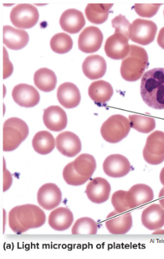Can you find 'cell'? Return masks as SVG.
<instances>
[{"label": "cell", "mask_w": 164, "mask_h": 259, "mask_svg": "<svg viewBox=\"0 0 164 259\" xmlns=\"http://www.w3.org/2000/svg\"><path fill=\"white\" fill-rule=\"evenodd\" d=\"M141 95L145 104L155 110L164 109V68H155L143 74Z\"/></svg>", "instance_id": "6da1fadb"}, {"label": "cell", "mask_w": 164, "mask_h": 259, "mask_svg": "<svg viewBox=\"0 0 164 259\" xmlns=\"http://www.w3.org/2000/svg\"><path fill=\"white\" fill-rule=\"evenodd\" d=\"M148 65L147 51L136 45H130L128 56L122 61L120 74L123 79L127 81H137L143 77Z\"/></svg>", "instance_id": "7a4b0ae2"}, {"label": "cell", "mask_w": 164, "mask_h": 259, "mask_svg": "<svg viewBox=\"0 0 164 259\" xmlns=\"http://www.w3.org/2000/svg\"><path fill=\"white\" fill-rule=\"evenodd\" d=\"M29 129L24 121L18 118L8 119L3 128V150L13 151L27 138Z\"/></svg>", "instance_id": "3957f363"}, {"label": "cell", "mask_w": 164, "mask_h": 259, "mask_svg": "<svg viewBox=\"0 0 164 259\" xmlns=\"http://www.w3.org/2000/svg\"><path fill=\"white\" fill-rule=\"evenodd\" d=\"M131 128L129 119L122 115L116 114L110 116L103 123L100 133L106 142L115 144L125 139Z\"/></svg>", "instance_id": "277c9868"}, {"label": "cell", "mask_w": 164, "mask_h": 259, "mask_svg": "<svg viewBox=\"0 0 164 259\" xmlns=\"http://www.w3.org/2000/svg\"><path fill=\"white\" fill-rule=\"evenodd\" d=\"M18 223L25 232L32 228H38L44 225L46 215L44 211L33 204L19 205L14 207Z\"/></svg>", "instance_id": "5b68a950"}, {"label": "cell", "mask_w": 164, "mask_h": 259, "mask_svg": "<svg viewBox=\"0 0 164 259\" xmlns=\"http://www.w3.org/2000/svg\"><path fill=\"white\" fill-rule=\"evenodd\" d=\"M39 19L37 8L28 4L15 6L10 13V20L15 27L28 29L35 26Z\"/></svg>", "instance_id": "8992f818"}, {"label": "cell", "mask_w": 164, "mask_h": 259, "mask_svg": "<svg viewBox=\"0 0 164 259\" xmlns=\"http://www.w3.org/2000/svg\"><path fill=\"white\" fill-rule=\"evenodd\" d=\"M157 30V25L154 22L139 18L131 24L129 39L137 44L149 45L154 40Z\"/></svg>", "instance_id": "52a82bcc"}, {"label": "cell", "mask_w": 164, "mask_h": 259, "mask_svg": "<svg viewBox=\"0 0 164 259\" xmlns=\"http://www.w3.org/2000/svg\"><path fill=\"white\" fill-rule=\"evenodd\" d=\"M129 38L120 33H114L108 37L104 45V51L109 58L121 60L128 56L130 51Z\"/></svg>", "instance_id": "ba28073f"}, {"label": "cell", "mask_w": 164, "mask_h": 259, "mask_svg": "<svg viewBox=\"0 0 164 259\" xmlns=\"http://www.w3.org/2000/svg\"><path fill=\"white\" fill-rule=\"evenodd\" d=\"M103 42V34L95 26L86 28L79 35L78 47L79 50L85 53L97 52Z\"/></svg>", "instance_id": "9c48e42d"}, {"label": "cell", "mask_w": 164, "mask_h": 259, "mask_svg": "<svg viewBox=\"0 0 164 259\" xmlns=\"http://www.w3.org/2000/svg\"><path fill=\"white\" fill-rule=\"evenodd\" d=\"M14 102L24 108H33L40 102V94L33 86L21 83L12 90Z\"/></svg>", "instance_id": "30bf717a"}, {"label": "cell", "mask_w": 164, "mask_h": 259, "mask_svg": "<svg viewBox=\"0 0 164 259\" xmlns=\"http://www.w3.org/2000/svg\"><path fill=\"white\" fill-rule=\"evenodd\" d=\"M62 193L55 184H46L41 186L37 194L38 204L46 210H52L60 204Z\"/></svg>", "instance_id": "8fae6325"}, {"label": "cell", "mask_w": 164, "mask_h": 259, "mask_svg": "<svg viewBox=\"0 0 164 259\" xmlns=\"http://www.w3.org/2000/svg\"><path fill=\"white\" fill-rule=\"evenodd\" d=\"M131 163L127 158L119 154L108 156L103 163L104 172L112 178H121L130 172Z\"/></svg>", "instance_id": "7c38bea8"}, {"label": "cell", "mask_w": 164, "mask_h": 259, "mask_svg": "<svg viewBox=\"0 0 164 259\" xmlns=\"http://www.w3.org/2000/svg\"><path fill=\"white\" fill-rule=\"evenodd\" d=\"M57 150L67 157H75L80 153L81 143L79 138L71 132L59 134L55 140Z\"/></svg>", "instance_id": "4fadbf2b"}, {"label": "cell", "mask_w": 164, "mask_h": 259, "mask_svg": "<svg viewBox=\"0 0 164 259\" xmlns=\"http://www.w3.org/2000/svg\"><path fill=\"white\" fill-rule=\"evenodd\" d=\"M111 186L102 178L92 179L86 187V194L92 202L100 204L109 198Z\"/></svg>", "instance_id": "5bb4252c"}, {"label": "cell", "mask_w": 164, "mask_h": 259, "mask_svg": "<svg viewBox=\"0 0 164 259\" xmlns=\"http://www.w3.org/2000/svg\"><path fill=\"white\" fill-rule=\"evenodd\" d=\"M154 198L152 189L147 185L139 184L131 187L126 195V200L131 209L151 202Z\"/></svg>", "instance_id": "9a60e30c"}, {"label": "cell", "mask_w": 164, "mask_h": 259, "mask_svg": "<svg viewBox=\"0 0 164 259\" xmlns=\"http://www.w3.org/2000/svg\"><path fill=\"white\" fill-rule=\"evenodd\" d=\"M106 227L110 233L125 234L133 227V218L130 212L120 213L114 211L108 215Z\"/></svg>", "instance_id": "2e32d148"}, {"label": "cell", "mask_w": 164, "mask_h": 259, "mask_svg": "<svg viewBox=\"0 0 164 259\" xmlns=\"http://www.w3.org/2000/svg\"><path fill=\"white\" fill-rule=\"evenodd\" d=\"M43 122L47 128L53 132H60L66 128L67 116L61 107L52 106L45 109Z\"/></svg>", "instance_id": "e0dca14e"}, {"label": "cell", "mask_w": 164, "mask_h": 259, "mask_svg": "<svg viewBox=\"0 0 164 259\" xmlns=\"http://www.w3.org/2000/svg\"><path fill=\"white\" fill-rule=\"evenodd\" d=\"M57 99L64 108L72 109L79 106L81 102V94L75 84L66 82L59 86L57 90Z\"/></svg>", "instance_id": "ac0fdd59"}, {"label": "cell", "mask_w": 164, "mask_h": 259, "mask_svg": "<svg viewBox=\"0 0 164 259\" xmlns=\"http://www.w3.org/2000/svg\"><path fill=\"white\" fill-rule=\"evenodd\" d=\"M29 41V36L25 30L16 29L10 26L3 27V42L12 50H20L24 48Z\"/></svg>", "instance_id": "d6986e66"}, {"label": "cell", "mask_w": 164, "mask_h": 259, "mask_svg": "<svg viewBox=\"0 0 164 259\" xmlns=\"http://www.w3.org/2000/svg\"><path fill=\"white\" fill-rule=\"evenodd\" d=\"M59 22L61 28L70 34H77L86 24L83 13L75 9H69L63 12Z\"/></svg>", "instance_id": "ffe728a7"}, {"label": "cell", "mask_w": 164, "mask_h": 259, "mask_svg": "<svg viewBox=\"0 0 164 259\" xmlns=\"http://www.w3.org/2000/svg\"><path fill=\"white\" fill-rule=\"evenodd\" d=\"M143 227L149 230L160 229L164 226V208L159 204H151L145 209L141 215Z\"/></svg>", "instance_id": "44dd1931"}, {"label": "cell", "mask_w": 164, "mask_h": 259, "mask_svg": "<svg viewBox=\"0 0 164 259\" xmlns=\"http://www.w3.org/2000/svg\"><path fill=\"white\" fill-rule=\"evenodd\" d=\"M106 69L107 66L105 59L97 55L88 56L82 65L84 75L88 79L92 80L100 79L103 77L105 75Z\"/></svg>", "instance_id": "7402d4cb"}, {"label": "cell", "mask_w": 164, "mask_h": 259, "mask_svg": "<svg viewBox=\"0 0 164 259\" xmlns=\"http://www.w3.org/2000/svg\"><path fill=\"white\" fill-rule=\"evenodd\" d=\"M73 213L66 207H58L51 211L49 217V225L57 231H64L73 223Z\"/></svg>", "instance_id": "603a6c76"}, {"label": "cell", "mask_w": 164, "mask_h": 259, "mask_svg": "<svg viewBox=\"0 0 164 259\" xmlns=\"http://www.w3.org/2000/svg\"><path fill=\"white\" fill-rule=\"evenodd\" d=\"M113 88L107 81L100 80L94 81L88 88V95L97 104H105L113 96Z\"/></svg>", "instance_id": "cb8c5ba5"}, {"label": "cell", "mask_w": 164, "mask_h": 259, "mask_svg": "<svg viewBox=\"0 0 164 259\" xmlns=\"http://www.w3.org/2000/svg\"><path fill=\"white\" fill-rule=\"evenodd\" d=\"M112 4H89L86 8L85 14L88 20L95 24H103L107 20L109 10Z\"/></svg>", "instance_id": "d4e9b609"}, {"label": "cell", "mask_w": 164, "mask_h": 259, "mask_svg": "<svg viewBox=\"0 0 164 259\" xmlns=\"http://www.w3.org/2000/svg\"><path fill=\"white\" fill-rule=\"evenodd\" d=\"M32 147L34 151L40 155H48L54 150L56 142L53 136L47 131H40L32 139Z\"/></svg>", "instance_id": "484cf974"}, {"label": "cell", "mask_w": 164, "mask_h": 259, "mask_svg": "<svg viewBox=\"0 0 164 259\" xmlns=\"http://www.w3.org/2000/svg\"><path fill=\"white\" fill-rule=\"evenodd\" d=\"M34 82L38 90L50 92L56 87L57 79L54 72L47 68H42L34 73Z\"/></svg>", "instance_id": "4316f807"}, {"label": "cell", "mask_w": 164, "mask_h": 259, "mask_svg": "<svg viewBox=\"0 0 164 259\" xmlns=\"http://www.w3.org/2000/svg\"><path fill=\"white\" fill-rule=\"evenodd\" d=\"M75 171L81 176L91 178L95 172L96 162L95 158L89 154H82L73 161Z\"/></svg>", "instance_id": "83f0119b"}, {"label": "cell", "mask_w": 164, "mask_h": 259, "mask_svg": "<svg viewBox=\"0 0 164 259\" xmlns=\"http://www.w3.org/2000/svg\"><path fill=\"white\" fill-rule=\"evenodd\" d=\"M131 128L139 133L147 134L155 128V119L152 117L141 116V115H130L129 116Z\"/></svg>", "instance_id": "f1b7e54d"}, {"label": "cell", "mask_w": 164, "mask_h": 259, "mask_svg": "<svg viewBox=\"0 0 164 259\" xmlns=\"http://www.w3.org/2000/svg\"><path fill=\"white\" fill-rule=\"evenodd\" d=\"M145 150L151 155H164V133L162 131L153 132L147 137Z\"/></svg>", "instance_id": "f546056e"}, {"label": "cell", "mask_w": 164, "mask_h": 259, "mask_svg": "<svg viewBox=\"0 0 164 259\" xmlns=\"http://www.w3.org/2000/svg\"><path fill=\"white\" fill-rule=\"evenodd\" d=\"M51 49L58 54H65L71 51L73 40L70 36L65 33H58L51 39Z\"/></svg>", "instance_id": "4dcf8cb0"}, {"label": "cell", "mask_w": 164, "mask_h": 259, "mask_svg": "<svg viewBox=\"0 0 164 259\" xmlns=\"http://www.w3.org/2000/svg\"><path fill=\"white\" fill-rule=\"evenodd\" d=\"M97 232V224L93 219L88 217L77 220L71 230L72 234H96Z\"/></svg>", "instance_id": "1f68e13d"}, {"label": "cell", "mask_w": 164, "mask_h": 259, "mask_svg": "<svg viewBox=\"0 0 164 259\" xmlns=\"http://www.w3.org/2000/svg\"><path fill=\"white\" fill-rule=\"evenodd\" d=\"M63 178L67 184L73 186H82L90 180V178L81 176L75 171L73 162L65 166L63 170Z\"/></svg>", "instance_id": "d6a6232c"}, {"label": "cell", "mask_w": 164, "mask_h": 259, "mask_svg": "<svg viewBox=\"0 0 164 259\" xmlns=\"http://www.w3.org/2000/svg\"><path fill=\"white\" fill-rule=\"evenodd\" d=\"M161 6V4H135L134 9L141 17L151 18L157 14Z\"/></svg>", "instance_id": "836d02e7"}, {"label": "cell", "mask_w": 164, "mask_h": 259, "mask_svg": "<svg viewBox=\"0 0 164 259\" xmlns=\"http://www.w3.org/2000/svg\"><path fill=\"white\" fill-rule=\"evenodd\" d=\"M127 193L126 191L119 190L114 192L112 195V204L113 205L115 211H118V212H126V211L131 209L126 200Z\"/></svg>", "instance_id": "e575fe53"}, {"label": "cell", "mask_w": 164, "mask_h": 259, "mask_svg": "<svg viewBox=\"0 0 164 259\" xmlns=\"http://www.w3.org/2000/svg\"><path fill=\"white\" fill-rule=\"evenodd\" d=\"M112 27L115 29L114 33H120L129 38V29L131 23L125 16L120 14L112 20Z\"/></svg>", "instance_id": "d590c367"}, {"label": "cell", "mask_w": 164, "mask_h": 259, "mask_svg": "<svg viewBox=\"0 0 164 259\" xmlns=\"http://www.w3.org/2000/svg\"><path fill=\"white\" fill-rule=\"evenodd\" d=\"M9 226L14 233L20 234L26 232L24 228L18 223L14 208H12L9 213Z\"/></svg>", "instance_id": "8d00e7d4"}, {"label": "cell", "mask_w": 164, "mask_h": 259, "mask_svg": "<svg viewBox=\"0 0 164 259\" xmlns=\"http://www.w3.org/2000/svg\"><path fill=\"white\" fill-rule=\"evenodd\" d=\"M143 155L145 161L152 165H157L164 161V155L161 156L151 155L145 149H143Z\"/></svg>", "instance_id": "74e56055"}, {"label": "cell", "mask_w": 164, "mask_h": 259, "mask_svg": "<svg viewBox=\"0 0 164 259\" xmlns=\"http://www.w3.org/2000/svg\"><path fill=\"white\" fill-rule=\"evenodd\" d=\"M4 192H6V191H7L8 189L10 188V187L11 186L12 180L11 175H10L9 171H8L5 166H4Z\"/></svg>", "instance_id": "f35d334b"}, {"label": "cell", "mask_w": 164, "mask_h": 259, "mask_svg": "<svg viewBox=\"0 0 164 259\" xmlns=\"http://www.w3.org/2000/svg\"><path fill=\"white\" fill-rule=\"evenodd\" d=\"M157 43L161 49H164V27L161 28L157 36Z\"/></svg>", "instance_id": "ab89813d"}, {"label": "cell", "mask_w": 164, "mask_h": 259, "mask_svg": "<svg viewBox=\"0 0 164 259\" xmlns=\"http://www.w3.org/2000/svg\"><path fill=\"white\" fill-rule=\"evenodd\" d=\"M159 203L164 208V187L161 189L159 194Z\"/></svg>", "instance_id": "60d3db41"}, {"label": "cell", "mask_w": 164, "mask_h": 259, "mask_svg": "<svg viewBox=\"0 0 164 259\" xmlns=\"http://www.w3.org/2000/svg\"><path fill=\"white\" fill-rule=\"evenodd\" d=\"M159 180H160L161 184L164 187V167L161 170L160 175H159Z\"/></svg>", "instance_id": "b9f144b4"}, {"label": "cell", "mask_w": 164, "mask_h": 259, "mask_svg": "<svg viewBox=\"0 0 164 259\" xmlns=\"http://www.w3.org/2000/svg\"><path fill=\"white\" fill-rule=\"evenodd\" d=\"M153 234H164V230H157L156 232H153Z\"/></svg>", "instance_id": "7bdbcfd3"}, {"label": "cell", "mask_w": 164, "mask_h": 259, "mask_svg": "<svg viewBox=\"0 0 164 259\" xmlns=\"http://www.w3.org/2000/svg\"><path fill=\"white\" fill-rule=\"evenodd\" d=\"M163 15H164V11H163Z\"/></svg>", "instance_id": "ee69618b"}]
</instances>
